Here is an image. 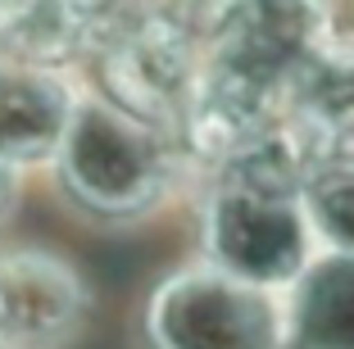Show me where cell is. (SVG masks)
Returning a JSON list of instances; mask_svg holds the SVG:
<instances>
[{"instance_id":"6da1fadb","label":"cell","mask_w":354,"mask_h":349,"mask_svg":"<svg viewBox=\"0 0 354 349\" xmlns=\"http://www.w3.org/2000/svg\"><path fill=\"white\" fill-rule=\"evenodd\" d=\"M209 191L205 236L209 263L227 267L254 286H286L313 263V223L304 214L300 177L263 159H241L218 168Z\"/></svg>"},{"instance_id":"8992f818","label":"cell","mask_w":354,"mask_h":349,"mask_svg":"<svg viewBox=\"0 0 354 349\" xmlns=\"http://www.w3.org/2000/svg\"><path fill=\"white\" fill-rule=\"evenodd\" d=\"M77 95L64 68L0 64V159L14 168L55 159Z\"/></svg>"},{"instance_id":"9c48e42d","label":"cell","mask_w":354,"mask_h":349,"mask_svg":"<svg viewBox=\"0 0 354 349\" xmlns=\"http://www.w3.org/2000/svg\"><path fill=\"white\" fill-rule=\"evenodd\" d=\"M300 196L318 245L332 254H354V159L313 168Z\"/></svg>"},{"instance_id":"52a82bcc","label":"cell","mask_w":354,"mask_h":349,"mask_svg":"<svg viewBox=\"0 0 354 349\" xmlns=\"http://www.w3.org/2000/svg\"><path fill=\"white\" fill-rule=\"evenodd\" d=\"M286 345L295 349H354V254L313 258L291 281Z\"/></svg>"},{"instance_id":"30bf717a","label":"cell","mask_w":354,"mask_h":349,"mask_svg":"<svg viewBox=\"0 0 354 349\" xmlns=\"http://www.w3.org/2000/svg\"><path fill=\"white\" fill-rule=\"evenodd\" d=\"M14 173H19V168H14L10 159H0V218H5V209H10V200H14Z\"/></svg>"},{"instance_id":"3957f363","label":"cell","mask_w":354,"mask_h":349,"mask_svg":"<svg viewBox=\"0 0 354 349\" xmlns=\"http://www.w3.org/2000/svg\"><path fill=\"white\" fill-rule=\"evenodd\" d=\"M150 327L159 349H286V299L205 263L159 290Z\"/></svg>"},{"instance_id":"5b68a950","label":"cell","mask_w":354,"mask_h":349,"mask_svg":"<svg viewBox=\"0 0 354 349\" xmlns=\"http://www.w3.org/2000/svg\"><path fill=\"white\" fill-rule=\"evenodd\" d=\"M82 286L59 258H0V349H50L82 318Z\"/></svg>"},{"instance_id":"ba28073f","label":"cell","mask_w":354,"mask_h":349,"mask_svg":"<svg viewBox=\"0 0 354 349\" xmlns=\"http://www.w3.org/2000/svg\"><path fill=\"white\" fill-rule=\"evenodd\" d=\"M91 50V23L77 0H0V64L64 68Z\"/></svg>"},{"instance_id":"7a4b0ae2","label":"cell","mask_w":354,"mask_h":349,"mask_svg":"<svg viewBox=\"0 0 354 349\" xmlns=\"http://www.w3.org/2000/svg\"><path fill=\"white\" fill-rule=\"evenodd\" d=\"M55 159L64 186L95 214H136L168 191L177 145L168 127L123 109L104 91H82Z\"/></svg>"},{"instance_id":"277c9868","label":"cell","mask_w":354,"mask_h":349,"mask_svg":"<svg viewBox=\"0 0 354 349\" xmlns=\"http://www.w3.org/2000/svg\"><path fill=\"white\" fill-rule=\"evenodd\" d=\"M281 127L304 168L354 159V37H332L286 91Z\"/></svg>"}]
</instances>
